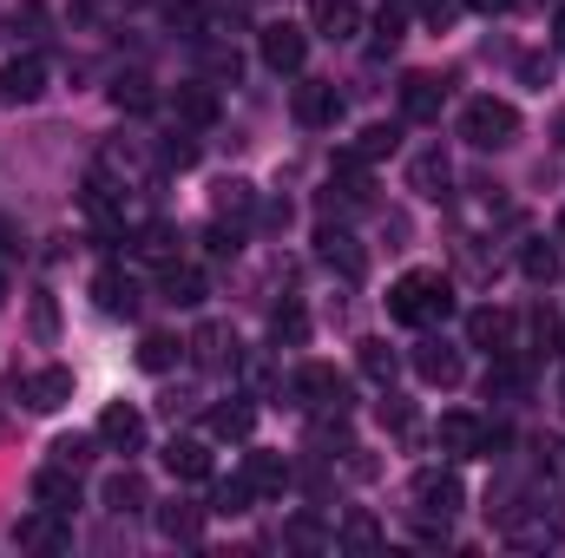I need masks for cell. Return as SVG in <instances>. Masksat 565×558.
I'll use <instances>...</instances> for the list:
<instances>
[{"label":"cell","instance_id":"cell-1","mask_svg":"<svg viewBox=\"0 0 565 558\" xmlns=\"http://www.w3.org/2000/svg\"><path fill=\"white\" fill-rule=\"evenodd\" d=\"M388 315L408 322V329L447 322V315H454V282L440 277V270H408V277L388 289Z\"/></svg>","mask_w":565,"mask_h":558},{"label":"cell","instance_id":"cell-2","mask_svg":"<svg viewBox=\"0 0 565 558\" xmlns=\"http://www.w3.org/2000/svg\"><path fill=\"white\" fill-rule=\"evenodd\" d=\"M460 139L473 144V151H507V144L520 139V112H513L507 99L480 93V99L460 106Z\"/></svg>","mask_w":565,"mask_h":558},{"label":"cell","instance_id":"cell-3","mask_svg":"<svg viewBox=\"0 0 565 558\" xmlns=\"http://www.w3.org/2000/svg\"><path fill=\"white\" fill-rule=\"evenodd\" d=\"M289 401H296L302 415L342 420V415H349V382H342L329 362H302V368L289 375Z\"/></svg>","mask_w":565,"mask_h":558},{"label":"cell","instance_id":"cell-4","mask_svg":"<svg viewBox=\"0 0 565 558\" xmlns=\"http://www.w3.org/2000/svg\"><path fill=\"white\" fill-rule=\"evenodd\" d=\"M408 500H415V513H422V519H440V526H447V519L467 506V486H460L454 473L427 466V473H415V480H408Z\"/></svg>","mask_w":565,"mask_h":558},{"label":"cell","instance_id":"cell-5","mask_svg":"<svg viewBox=\"0 0 565 558\" xmlns=\"http://www.w3.org/2000/svg\"><path fill=\"white\" fill-rule=\"evenodd\" d=\"M257 53H264L270 73H302V60H309V33L289 26V20H270V26L257 33Z\"/></svg>","mask_w":565,"mask_h":558},{"label":"cell","instance_id":"cell-6","mask_svg":"<svg viewBox=\"0 0 565 558\" xmlns=\"http://www.w3.org/2000/svg\"><path fill=\"white\" fill-rule=\"evenodd\" d=\"M289 112H296V126L322 132V126H335V119H342V93H335L329 79H302V86L289 93Z\"/></svg>","mask_w":565,"mask_h":558},{"label":"cell","instance_id":"cell-7","mask_svg":"<svg viewBox=\"0 0 565 558\" xmlns=\"http://www.w3.org/2000/svg\"><path fill=\"white\" fill-rule=\"evenodd\" d=\"M13 395L26 401V415H60V408L73 401V375H66V368H40V375H20Z\"/></svg>","mask_w":565,"mask_h":558},{"label":"cell","instance_id":"cell-8","mask_svg":"<svg viewBox=\"0 0 565 558\" xmlns=\"http://www.w3.org/2000/svg\"><path fill=\"white\" fill-rule=\"evenodd\" d=\"M46 93V60L40 53H20L0 66V106H33Z\"/></svg>","mask_w":565,"mask_h":558},{"label":"cell","instance_id":"cell-9","mask_svg":"<svg viewBox=\"0 0 565 558\" xmlns=\"http://www.w3.org/2000/svg\"><path fill=\"white\" fill-rule=\"evenodd\" d=\"M33 506H46V513H73V506H79V473L60 466V460L40 466V473H33Z\"/></svg>","mask_w":565,"mask_h":558},{"label":"cell","instance_id":"cell-10","mask_svg":"<svg viewBox=\"0 0 565 558\" xmlns=\"http://www.w3.org/2000/svg\"><path fill=\"white\" fill-rule=\"evenodd\" d=\"M316 257H322L329 270H342L349 282H362V270H369V257H362V244H355L349 230H335V224H322V230H316Z\"/></svg>","mask_w":565,"mask_h":558},{"label":"cell","instance_id":"cell-11","mask_svg":"<svg viewBox=\"0 0 565 558\" xmlns=\"http://www.w3.org/2000/svg\"><path fill=\"white\" fill-rule=\"evenodd\" d=\"M467 342H473V348H487V355H513V315H507V309H493V302H487V309H473V315H467Z\"/></svg>","mask_w":565,"mask_h":558},{"label":"cell","instance_id":"cell-12","mask_svg":"<svg viewBox=\"0 0 565 558\" xmlns=\"http://www.w3.org/2000/svg\"><path fill=\"white\" fill-rule=\"evenodd\" d=\"M99 440H106L113 453H139L145 447V415L139 408H126V401H113V408L99 415Z\"/></svg>","mask_w":565,"mask_h":558},{"label":"cell","instance_id":"cell-13","mask_svg":"<svg viewBox=\"0 0 565 558\" xmlns=\"http://www.w3.org/2000/svg\"><path fill=\"white\" fill-rule=\"evenodd\" d=\"M309 26L322 40H355L362 33V7L355 0H309Z\"/></svg>","mask_w":565,"mask_h":558},{"label":"cell","instance_id":"cell-14","mask_svg":"<svg viewBox=\"0 0 565 558\" xmlns=\"http://www.w3.org/2000/svg\"><path fill=\"white\" fill-rule=\"evenodd\" d=\"M447 184H454V164H447L440 144H427V151L408 158V191H422V197H447Z\"/></svg>","mask_w":565,"mask_h":558},{"label":"cell","instance_id":"cell-15","mask_svg":"<svg viewBox=\"0 0 565 558\" xmlns=\"http://www.w3.org/2000/svg\"><path fill=\"white\" fill-rule=\"evenodd\" d=\"M440 99H447V86H440L434 73H408V79H402V119H415V126L440 119Z\"/></svg>","mask_w":565,"mask_h":558},{"label":"cell","instance_id":"cell-16","mask_svg":"<svg viewBox=\"0 0 565 558\" xmlns=\"http://www.w3.org/2000/svg\"><path fill=\"white\" fill-rule=\"evenodd\" d=\"M99 171H106V178H126V184H145V178H151V151H145L139 139H113L99 151Z\"/></svg>","mask_w":565,"mask_h":558},{"label":"cell","instance_id":"cell-17","mask_svg":"<svg viewBox=\"0 0 565 558\" xmlns=\"http://www.w3.org/2000/svg\"><path fill=\"white\" fill-rule=\"evenodd\" d=\"M184 348L198 355V368H237V335H231L224 322H204Z\"/></svg>","mask_w":565,"mask_h":558},{"label":"cell","instance_id":"cell-18","mask_svg":"<svg viewBox=\"0 0 565 558\" xmlns=\"http://www.w3.org/2000/svg\"><path fill=\"white\" fill-rule=\"evenodd\" d=\"M93 302H99V315H139V282L126 270H99L93 277Z\"/></svg>","mask_w":565,"mask_h":558},{"label":"cell","instance_id":"cell-19","mask_svg":"<svg viewBox=\"0 0 565 558\" xmlns=\"http://www.w3.org/2000/svg\"><path fill=\"white\" fill-rule=\"evenodd\" d=\"M171 112H178V126H217V93L204 86V79H191V86H178L171 93Z\"/></svg>","mask_w":565,"mask_h":558},{"label":"cell","instance_id":"cell-20","mask_svg":"<svg viewBox=\"0 0 565 558\" xmlns=\"http://www.w3.org/2000/svg\"><path fill=\"white\" fill-rule=\"evenodd\" d=\"M158 533H164L171 546H198V539H204V506H191V500L158 506Z\"/></svg>","mask_w":565,"mask_h":558},{"label":"cell","instance_id":"cell-21","mask_svg":"<svg viewBox=\"0 0 565 558\" xmlns=\"http://www.w3.org/2000/svg\"><path fill=\"white\" fill-rule=\"evenodd\" d=\"M415 375H422L427 388H454V382H460V348L422 342V348H415Z\"/></svg>","mask_w":565,"mask_h":558},{"label":"cell","instance_id":"cell-22","mask_svg":"<svg viewBox=\"0 0 565 558\" xmlns=\"http://www.w3.org/2000/svg\"><path fill=\"white\" fill-rule=\"evenodd\" d=\"M244 480H250V493H257V500H277L282 486H289V460L257 447V453H244Z\"/></svg>","mask_w":565,"mask_h":558},{"label":"cell","instance_id":"cell-23","mask_svg":"<svg viewBox=\"0 0 565 558\" xmlns=\"http://www.w3.org/2000/svg\"><path fill=\"white\" fill-rule=\"evenodd\" d=\"M158 289H164V302H171V309H198V302L211 296L204 270H191V264H164V282H158Z\"/></svg>","mask_w":565,"mask_h":558},{"label":"cell","instance_id":"cell-24","mask_svg":"<svg viewBox=\"0 0 565 558\" xmlns=\"http://www.w3.org/2000/svg\"><path fill=\"white\" fill-rule=\"evenodd\" d=\"M434 440H440V453H480L487 427H480L473 415H440V427H434Z\"/></svg>","mask_w":565,"mask_h":558},{"label":"cell","instance_id":"cell-25","mask_svg":"<svg viewBox=\"0 0 565 558\" xmlns=\"http://www.w3.org/2000/svg\"><path fill=\"white\" fill-rule=\"evenodd\" d=\"M99 500H106V513H119V519H126V513H145V500H151V493H145L139 473L126 466V473H113V480L99 486Z\"/></svg>","mask_w":565,"mask_h":558},{"label":"cell","instance_id":"cell-26","mask_svg":"<svg viewBox=\"0 0 565 558\" xmlns=\"http://www.w3.org/2000/svg\"><path fill=\"white\" fill-rule=\"evenodd\" d=\"M211 211L231 217V224H244V217L257 211V184H250V178H224V184L211 191Z\"/></svg>","mask_w":565,"mask_h":558},{"label":"cell","instance_id":"cell-27","mask_svg":"<svg viewBox=\"0 0 565 558\" xmlns=\"http://www.w3.org/2000/svg\"><path fill=\"white\" fill-rule=\"evenodd\" d=\"M520 277L533 282V289H546V282L559 277V244H546V237L520 244Z\"/></svg>","mask_w":565,"mask_h":558},{"label":"cell","instance_id":"cell-28","mask_svg":"<svg viewBox=\"0 0 565 558\" xmlns=\"http://www.w3.org/2000/svg\"><path fill=\"white\" fill-rule=\"evenodd\" d=\"M164 466H171L178 480H211V447H204V440H171V447H164Z\"/></svg>","mask_w":565,"mask_h":558},{"label":"cell","instance_id":"cell-29","mask_svg":"<svg viewBox=\"0 0 565 558\" xmlns=\"http://www.w3.org/2000/svg\"><path fill=\"white\" fill-rule=\"evenodd\" d=\"M178 362H184V342H178V335L151 329V335L139 342V368L145 375H164V368H178Z\"/></svg>","mask_w":565,"mask_h":558},{"label":"cell","instance_id":"cell-30","mask_svg":"<svg viewBox=\"0 0 565 558\" xmlns=\"http://www.w3.org/2000/svg\"><path fill=\"white\" fill-rule=\"evenodd\" d=\"M204 427H211L217 440H250L257 415H250V401H224V408H211V415H204Z\"/></svg>","mask_w":565,"mask_h":558},{"label":"cell","instance_id":"cell-31","mask_svg":"<svg viewBox=\"0 0 565 558\" xmlns=\"http://www.w3.org/2000/svg\"><path fill=\"white\" fill-rule=\"evenodd\" d=\"M355 362H362V375H369V382H382V388L395 382V348H388L382 335H369V342H355Z\"/></svg>","mask_w":565,"mask_h":558},{"label":"cell","instance_id":"cell-32","mask_svg":"<svg viewBox=\"0 0 565 558\" xmlns=\"http://www.w3.org/2000/svg\"><path fill=\"white\" fill-rule=\"evenodd\" d=\"M60 519H66V513H46V506H40L33 519H20V533H13V539H20V546H66Z\"/></svg>","mask_w":565,"mask_h":558},{"label":"cell","instance_id":"cell-33","mask_svg":"<svg viewBox=\"0 0 565 558\" xmlns=\"http://www.w3.org/2000/svg\"><path fill=\"white\" fill-rule=\"evenodd\" d=\"M139 257L145 264H178V230H171V224H145L139 230Z\"/></svg>","mask_w":565,"mask_h":558},{"label":"cell","instance_id":"cell-34","mask_svg":"<svg viewBox=\"0 0 565 558\" xmlns=\"http://www.w3.org/2000/svg\"><path fill=\"white\" fill-rule=\"evenodd\" d=\"M270 342H289V348H296V342H309V315H302V302H282L277 315H270Z\"/></svg>","mask_w":565,"mask_h":558},{"label":"cell","instance_id":"cell-35","mask_svg":"<svg viewBox=\"0 0 565 558\" xmlns=\"http://www.w3.org/2000/svg\"><path fill=\"white\" fill-rule=\"evenodd\" d=\"M395 144H402V132H395V126H362V139L349 144V151H355L362 164H375V158H388Z\"/></svg>","mask_w":565,"mask_h":558},{"label":"cell","instance_id":"cell-36","mask_svg":"<svg viewBox=\"0 0 565 558\" xmlns=\"http://www.w3.org/2000/svg\"><path fill=\"white\" fill-rule=\"evenodd\" d=\"M402 33H408V13L388 0V7L375 13V53H395V46H402Z\"/></svg>","mask_w":565,"mask_h":558},{"label":"cell","instance_id":"cell-37","mask_svg":"<svg viewBox=\"0 0 565 558\" xmlns=\"http://www.w3.org/2000/svg\"><path fill=\"white\" fill-rule=\"evenodd\" d=\"M342 546H349V552H375V546H382V526H375L369 513H349V519H342Z\"/></svg>","mask_w":565,"mask_h":558},{"label":"cell","instance_id":"cell-38","mask_svg":"<svg viewBox=\"0 0 565 558\" xmlns=\"http://www.w3.org/2000/svg\"><path fill=\"white\" fill-rule=\"evenodd\" d=\"M113 106H119V112H151V106H158V93L132 73V79H119V86H113Z\"/></svg>","mask_w":565,"mask_h":558},{"label":"cell","instance_id":"cell-39","mask_svg":"<svg viewBox=\"0 0 565 558\" xmlns=\"http://www.w3.org/2000/svg\"><path fill=\"white\" fill-rule=\"evenodd\" d=\"M250 500H257V493H250V480L237 473V480H224V486H217V500H211V513H250Z\"/></svg>","mask_w":565,"mask_h":558},{"label":"cell","instance_id":"cell-40","mask_svg":"<svg viewBox=\"0 0 565 558\" xmlns=\"http://www.w3.org/2000/svg\"><path fill=\"white\" fill-rule=\"evenodd\" d=\"M158 158H164L171 171H184V164H198V139H191V132H171V139H164V151H158Z\"/></svg>","mask_w":565,"mask_h":558},{"label":"cell","instance_id":"cell-41","mask_svg":"<svg viewBox=\"0 0 565 558\" xmlns=\"http://www.w3.org/2000/svg\"><path fill=\"white\" fill-rule=\"evenodd\" d=\"M53 460H60V466H73V473H79V466H86V460H93V440H60V447H53Z\"/></svg>","mask_w":565,"mask_h":558},{"label":"cell","instance_id":"cell-42","mask_svg":"<svg viewBox=\"0 0 565 558\" xmlns=\"http://www.w3.org/2000/svg\"><path fill=\"white\" fill-rule=\"evenodd\" d=\"M382 420H388L395 433H408V427H415V408H408L402 395H388V401H382Z\"/></svg>","mask_w":565,"mask_h":558},{"label":"cell","instance_id":"cell-43","mask_svg":"<svg viewBox=\"0 0 565 558\" xmlns=\"http://www.w3.org/2000/svg\"><path fill=\"white\" fill-rule=\"evenodd\" d=\"M204 66H211L217 79H237V53H231V46H204Z\"/></svg>","mask_w":565,"mask_h":558},{"label":"cell","instance_id":"cell-44","mask_svg":"<svg viewBox=\"0 0 565 558\" xmlns=\"http://www.w3.org/2000/svg\"><path fill=\"white\" fill-rule=\"evenodd\" d=\"M533 335H540V348H546V355L559 348V322H553V309H533Z\"/></svg>","mask_w":565,"mask_h":558},{"label":"cell","instance_id":"cell-45","mask_svg":"<svg viewBox=\"0 0 565 558\" xmlns=\"http://www.w3.org/2000/svg\"><path fill=\"white\" fill-rule=\"evenodd\" d=\"M540 460H546V466L565 480V440H546V447H540Z\"/></svg>","mask_w":565,"mask_h":558},{"label":"cell","instance_id":"cell-46","mask_svg":"<svg viewBox=\"0 0 565 558\" xmlns=\"http://www.w3.org/2000/svg\"><path fill=\"white\" fill-rule=\"evenodd\" d=\"M473 7H480V13H500V7H513V0H473Z\"/></svg>","mask_w":565,"mask_h":558},{"label":"cell","instance_id":"cell-47","mask_svg":"<svg viewBox=\"0 0 565 558\" xmlns=\"http://www.w3.org/2000/svg\"><path fill=\"white\" fill-rule=\"evenodd\" d=\"M553 40H559V53H565V7H559V20H553Z\"/></svg>","mask_w":565,"mask_h":558},{"label":"cell","instance_id":"cell-48","mask_svg":"<svg viewBox=\"0 0 565 558\" xmlns=\"http://www.w3.org/2000/svg\"><path fill=\"white\" fill-rule=\"evenodd\" d=\"M0 302H7V277H0Z\"/></svg>","mask_w":565,"mask_h":558},{"label":"cell","instance_id":"cell-49","mask_svg":"<svg viewBox=\"0 0 565 558\" xmlns=\"http://www.w3.org/2000/svg\"><path fill=\"white\" fill-rule=\"evenodd\" d=\"M559 244H565V217H559Z\"/></svg>","mask_w":565,"mask_h":558},{"label":"cell","instance_id":"cell-50","mask_svg":"<svg viewBox=\"0 0 565 558\" xmlns=\"http://www.w3.org/2000/svg\"><path fill=\"white\" fill-rule=\"evenodd\" d=\"M559 401H565V375H559Z\"/></svg>","mask_w":565,"mask_h":558}]
</instances>
